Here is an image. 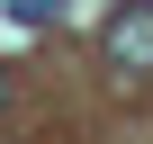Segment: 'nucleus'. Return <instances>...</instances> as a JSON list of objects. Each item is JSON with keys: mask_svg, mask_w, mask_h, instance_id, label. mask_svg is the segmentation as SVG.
I'll return each instance as SVG.
<instances>
[{"mask_svg": "<svg viewBox=\"0 0 153 144\" xmlns=\"http://www.w3.org/2000/svg\"><path fill=\"white\" fill-rule=\"evenodd\" d=\"M99 54H108V72H153V0H117Z\"/></svg>", "mask_w": 153, "mask_h": 144, "instance_id": "nucleus-1", "label": "nucleus"}, {"mask_svg": "<svg viewBox=\"0 0 153 144\" xmlns=\"http://www.w3.org/2000/svg\"><path fill=\"white\" fill-rule=\"evenodd\" d=\"M0 99H9V81H0Z\"/></svg>", "mask_w": 153, "mask_h": 144, "instance_id": "nucleus-2", "label": "nucleus"}]
</instances>
